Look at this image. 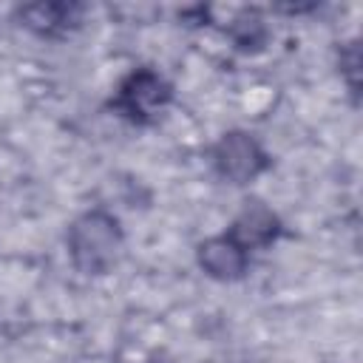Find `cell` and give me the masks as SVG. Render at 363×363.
Segmentation results:
<instances>
[{
	"mask_svg": "<svg viewBox=\"0 0 363 363\" xmlns=\"http://www.w3.org/2000/svg\"><path fill=\"white\" fill-rule=\"evenodd\" d=\"M65 250L77 272L105 275L116 267L125 250V230L113 213L94 207L71 221L65 233Z\"/></svg>",
	"mask_w": 363,
	"mask_h": 363,
	"instance_id": "obj_1",
	"label": "cell"
},
{
	"mask_svg": "<svg viewBox=\"0 0 363 363\" xmlns=\"http://www.w3.org/2000/svg\"><path fill=\"white\" fill-rule=\"evenodd\" d=\"M170 102H173L170 79L159 68L142 65L119 79L111 108L133 125H147V122L159 119L170 108Z\"/></svg>",
	"mask_w": 363,
	"mask_h": 363,
	"instance_id": "obj_2",
	"label": "cell"
},
{
	"mask_svg": "<svg viewBox=\"0 0 363 363\" xmlns=\"http://www.w3.org/2000/svg\"><path fill=\"white\" fill-rule=\"evenodd\" d=\"M210 164H213V170L224 182H230V184H250L261 173L269 170L272 156L255 139V133L241 130V128H233V130H224L213 142V147H210Z\"/></svg>",
	"mask_w": 363,
	"mask_h": 363,
	"instance_id": "obj_3",
	"label": "cell"
},
{
	"mask_svg": "<svg viewBox=\"0 0 363 363\" xmlns=\"http://www.w3.org/2000/svg\"><path fill=\"white\" fill-rule=\"evenodd\" d=\"M224 233H227L233 241H238L247 252H255V250L272 247V244L281 238L284 224H281V216H278L267 201H261V199H247Z\"/></svg>",
	"mask_w": 363,
	"mask_h": 363,
	"instance_id": "obj_4",
	"label": "cell"
},
{
	"mask_svg": "<svg viewBox=\"0 0 363 363\" xmlns=\"http://www.w3.org/2000/svg\"><path fill=\"white\" fill-rule=\"evenodd\" d=\"M196 261L207 278L221 281V284H233V281H241L247 275L250 252L238 241H233L227 233H218V235H207L204 241H199Z\"/></svg>",
	"mask_w": 363,
	"mask_h": 363,
	"instance_id": "obj_5",
	"label": "cell"
},
{
	"mask_svg": "<svg viewBox=\"0 0 363 363\" xmlns=\"http://www.w3.org/2000/svg\"><path fill=\"white\" fill-rule=\"evenodd\" d=\"M85 9L77 3H57V0H43V3H28L17 9V20L20 26H26L34 34L43 37H54V34H65L74 26L82 23Z\"/></svg>",
	"mask_w": 363,
	"mask_h": 363,
	"instance_id": "obj_6",
	"label": "cell"
},
{
	"mask_svg": "<svg viewBox=\"0 0 363 363\" xmlns=\"http://www.w3.org/2000/svg\"><path fill=\"white\" fill-rule=\"evenodd\" d=\"M230 40H233V45H235L238 51L255 54V51H261V48L267 45V40H269V26H267V20H264L258 11L244 9V11H238V14L230 20Z\"/></svg>",
	"mask_w": 363,
	"mask_h": 363,
	"instance_id": "obj_7",
	"label": "cell"
}]
</instances>
